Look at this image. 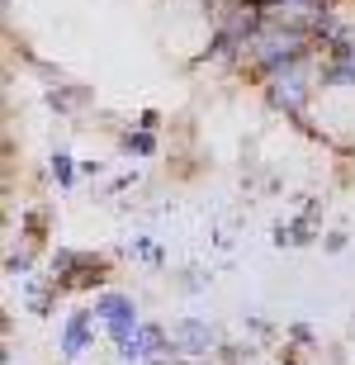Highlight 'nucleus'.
I'll return each instance as SVG.
<instances>
[{"label":"nucleus","mask_w":355,"mask_h":365,"mask_svg":"<svg viewBox=\"0 0 355 365\" xmlns=\"http://www.w3.org/2000/svg\"><path fill=\"white\" fill-rule=\"evenodd\" d=\"M313 29H303V24H289V19H265V24L256 29V38L246 43V62L256 71H280L289 67V62H303V57L313 53Z\"/></svg>","instance_id":"f257e3e1"},{"label":"nucleus","mask_w":355,"mask_h":365,"mask_svg":"<svg viewBox=\"0 0 355 365\" xmlns=\"http://www.w3.org/2000/svg\"><path fill=\"white\" fill-rule=\"evenodd\" d=\"M265 95H270L275 109H285V114H294V119H299L303 109H308V95H313L308 67H303V62H289V67L270 71V76H265Z\"/></svg>","instance_id":"f03ea898"},{"label":"nucleus","mask_w":355,"mask_h":365,"mask_svg":"<svg viewBox=\"0 0 355 365\" xmlns=\"http://www.w3.org/2000/svg\"><path fill=\"white\" fill-rule=\"evenodd\" d=\"M95 318L110 327L114 341H123V337H133V332H137V304L128 294H114V289L95 299Z\"/></svg>","instance_id":"7ed1b4c3"},{"label":"nucleus","mask_w":355,"mask_h":365,"mask_svg":"<svg viewBox=\"0 0 355 365\" xmlns=\"http://www.w3.org/2000/svg\"><path fill=\"white\" fill-rule=\"evenodd\" d=\"M171 346L185 351V356H204V351H213V327H208L204 318H176Z\"/></svg>","instance_id":"20e7f679"},{"label":"nucleus","mask_w":355,"mask_h":365,"mask_svg":"<svg viewBox=\"0 0 355 365\" xmlns=\"http://www.w3.org/2000/svg\"><path fill=\"white\" fill-rule=\"evenodd\" d=\"M85 346H90V313H71L67 327H62V351L76 361Z\"/></svg>","instance_id":"39448f33"},{"label":"nucleus","mask_w":355,"mask_h":365,"mask_svg":"<svg viewBox=\"0 0 355 365\" xmlns=\"http://www.w3.org/2000/svg\"><path fill=\"white\" fill-rule=\"evenodd\" d=\"M137 346H142V356H161V351H171V332L166 327H157V323H137Z\"/></svg>","instance_id":"423d86ee"},{"label":"nucleus","mask_w":355,"mask_h":365,"mask_svg":"<svg viewBox=\"0 0 355 365\" xmlns=\"http://www.w3.org/2000/svg\"><path fill=\"white\" fill-rule=\"evenodd\" d=\"M53 176H57V185H62V190L76 185V166H71V152H53Z\"/></svg>","instance_id":"0eeeda50"},{"label":"nucleus","mask_w":355,"mask_h":365,"mask_svg":"<svg viewBox=\"0 0 355 365\" xmlns=\"http://www.w3.org/2000/svg\"><path fill=\"white\" fill-rule=\"evenodd\" d=\"M123 152H137V157H152V152H157V138H152V128H147V133H128V138H123Z\"/></svg>","instance_id":"6e6552de"},{"label":"nucleus","mask_w":355,"mask_h":365,"mask_svg":"<svg viewBox=\"0 0 355 365\" xmlns=\"http://www.w3.org/2000/svg\"><path fill=\"white\" fill-rule=\"evenodd\" d=\"M351 38H355V34H351Z\"/></svg>","instance_id":"1a4fd4ad"}]
</instances>
